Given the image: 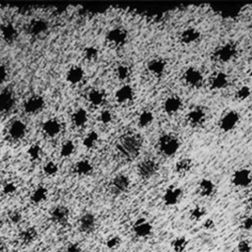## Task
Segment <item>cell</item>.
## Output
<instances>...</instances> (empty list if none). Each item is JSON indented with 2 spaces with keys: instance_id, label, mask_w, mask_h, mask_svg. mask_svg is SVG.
I'll return each mask as SVG.
<instances>
[{
  "instance_id": "obj_53",
  "label": "cell",
  "mask_w": 252,
  "mask_h": 252,
  "mask_svg": "<svg viewBox=\"0 0 252 252\" xmlns=\"http://www.w3.org/2000/svg\"><path fill=\"white\" fill-rule=\"evenodd\" d=\"M6 248H7V246H6L5 241L0 238V252H5Z\"/></svg>"
},
{
  "instance_id": "obj_28",
  "label": "cell",
  "mask_w": 252,
  "mask_h": 252,
  "mask_svg": "<svg viewBox=\"0 0 252 252\" xmlns=\"http://www.w3.org/2000/svg\"><path fill=\"white\" fill-rule=\"evenodd\" d=\"M19 237H20V240L22 241V243H24V244H31V243H32L36 239V237H37V230L33 226H28V227L24 228L20 232Z\"/></svg>"
},
{
  "instance_id": "obj_32",
  "label": "cell",
  "mask_w": 252,
  "mask_h": 252,
  "mask_svg": "<svg viewBox=\"0 0 252 252\" xmlns=\"http://www.w3.org/2000/svg\"><path fill=\"white\" fill-rule=\"evenodd\" d=\"M189 244V240L185 236H177L172 239L170 246L174 252H184Z\"/></svg>"
},
{
  "instance_id": "obj_56",
  "label": "cell",
  "mask_w": 252,
  "mask_h": 252,
  "mask_svg": "<svg viewBox=\"0 0 252 252\" xmlns=\"http://www.w3.org/2000/svg\"><path fill=\"white\" fill-rule=\"evenodd\" d=\"M249 75H250V77H252V67H251L250 70H249Z\"/></svg>"
},
{
  "instance_id": "obj_5",
  "label": "cell",
  "mask_w": 252,
  "mask_h": 252,
  "mask_svg": "<svg viewBox=\"0 0 252 252\" xmlns=\"http://www.w3.org/2000/svg\"><path fill=\"white\" fill-rule=\"evenodd\" d=\"M158 169V164L151 158H147L142 160L138 164V174L144 178V179H149L152 176H154Z\"/></svg>"
},
{
  "instance_id": "obj_19",
  "label": "cell",
  "mask_w": 252,
  "mask_h": 252,
  "mask_svg": "<svg viewBox=\"0 0 252 252\" xmlns=\"http://www.w3.org/2000/svg\"><path fill=\"white\" fill-rule=\"evenodd\" d=\"M48 29V24L45 20L42 19H35L32 20L28 28V32L30 34L33 36H37L43 32H45Z\"/></svg>"
},
{
  "instance_id": "obj_9",
  "label": "cell",
  "mask_w": 252,
  "mask_h": 252,
  "mask_svg": "<svg viewBox=\"0 0 252 252\" xmlns=\"http://www.w3.org/2000/svg\"><path fill=\"white\" fill-rule=\"evenodd\" d=\"M187 123L192 127H199L201 126L206 120V111L201 106H196L192 108L187 116H186Z\"/></svg>"
},
{
  "instance_id": "obj_47",
  "label": "cell",
  "mask_w": 252,
  "mask_h": 252,
  "mask_svg": "<svg viewBox=\"0 0 252 252\" xmlns=\"http://www.w3.org/2000/svg\"><path fill=\"white\" fill-rule=\"evenodd\" d=\"M16 190H17V186L15 185L14 182H6L2 188V191L5 195H12L16 192Z\"/></svg>"
},
{
  "instance_id": "obj_46",
  "label": "cell",
  "mask_w": 252,
  "mask_h": 252,
  "mask_svg": "<svg viewBox=\"0 0 252 252\" xmlns=\"http://www.w3.org/2000/svg\"><path fill=\"white\" fill-rule=\"evenodd\" d=\"M237 251L238 252H251L252 250V246L250 244V242L246 239H242L237 243Z\"/></svg>"
},
{
  "instance_id": "obj_54",
  "label": "cell",
  "mask_w": 252,
  "mask_h": 252,
  "mask_svg": "<svg viewBox=\"0 0 252 252\" xmlns=\"http://www.w3.org/2000/svg\"><path fill=\"white\" fill-rule=\"evenodd\" d=\"M249 206H250V208L252 209V196L249 198Z\"/></svg>"
},
{
  "instance_id": "obj_17",
  "label": "cell",
  "mask_w": 252,
  "mask_h": 252,
  "mask_svg": "<svg viewBox=\"0 0 252 252\" xmlns=\"http://www.w3.org/2000/svg\"><path fill=\"white\" fill-rule=\"evenodd\" d=\"M15 104V95L12 91L4 90L0 92V112L10 111Z\"/></svg>"
},
{
  "instance_id": "obj_29",
  "label": "cell",
  "mask_w": 252,
  "mask_h": 252,
  "mask_svg": "<svg viewBox=\"0 0 252 252\" xmlns=\"http://www.w3.org/2000/svg\"><path fill=\"white\" fill-rule=\"evenodd\" d=\"M193 166V162L188 158H183L179 159L175 164V171L178 175H186L188 172H190L191 168Z\"/></svg>"
},
{
  "instance_id": "obj_49",
  "label": "cell",
  "mask_w": 252,
  "mask_h": 252,
  "mask_svg": "<svg viewBox=\"0 0 252 252\" xmlns=\"http://www.w3.org/2000/svg\"><path fill=\"white\" fill-rule=\"evenodd\" d=\"M66 252H84V249L81 244L77 242H71L67 245Z\"/></svg>"
},
{
  "instance_id": "obj_2",
  "label": "cell",
  "mask_w": 252,
  "mask_h": 252,
  "mask_svg": "<svg viewBox=\"0 0 252 252\" xmlns=\"http://www.w3.org/2000/svg\"><path fill=\"white\" fill-rule=\"evenodd\" d=\"M179 146V140L172 134H163L158 139V150L165 157L174 156Z\"/></svg>"
},
{
  "instance_id": "obj_13",
  "label": "cell",
  "mask_w": 252,
  "mask_h": 252,
  "mask_svg": "<svg viewBox=\"0 0 252 252\" xmlns=\"http://www.w3.org/2000/svg\"><path fill=\"white\" fill-rule=\"evenodd\" d=\"M96 226V219L94 214L86 213L79 220V229L86 234L92 233Z\"/></svg>"
},
{
  "instance_id": "obj_23",
  "label": "cell",
  "mask_w": 252,
  "mask_h": 252,
  "mask_svg": "<svg viewBox=\"0 0 252 252\" xmlns=\"http://www.w3.org/2000/svg\"><path fill=\"white\" fill-rule=\"evenodd\" d=\"M1 34L6 42L12 43L18 37V31L13 24L7 23L1 27Z\"/></svg>"
},
{
  "instance_id": "obj_24",
  "label": "cell",
  "mask_w": 252,
  "mask_h": 252,
  "mask_svg": "<svg viewBox=\"0 0 252 252\" xmlns=\"http://www.w3.org/2000/svg\"><path fill=\"white\" fill-rule=\"evenodd\" d=\"M43 132L49 137L57 136L61 131V124L56 119H48L42 124Z\"/></svg>"
},
{
  "instance_id": "obj_22",
  "label": "cell",
  "mask_w": 252,
  "mask_h": 252,
  "mask_svg": "<svg viewBox=\"0 0 252 252\" xmlns=\"http://www.w3.org/2000/svg\"><path fill=\"white\" fill-rule=\"evenodd\" d=\"M166 63L163 59L155 58L149 61L148 63V70L156 77H161L165 71Z\"/></svg>"
},
{
  "instance_id": "obj_43",
  "label": "cell",
  "mask_w": 252,
  "mask_h": 252,
  "mask_svg": "<svg viewBox=\"0 0 252 252\" xmlns=\"http://www.w3.org/2000/svg\"><path fill=\"white\" fill-rule=\"evenodd\" d=\"M98 55V49L95 46H87L84 49V56L88 60H94Z\"/></svg>"
},
{
  "instance_id": "obj_39",
  "label": "cell",
  "mask_w": 252,
  "mask_h": 252,
  "mask_svg": "<svg viewBox=\"0 0 252 252\" xmlns=\"http://www.w3.org/2000/svg\"><path fill=\"white\" fill-rule=\"evenodd\" d=\"M206 216V209L202 206H196L190 211V219L192 220L198 221L202 220Z\"/></svg>"
},
{
  "instance_id": "obj_37",
  "label": "cell",
  "mask_w": 252,
  "mask_h": 252,
  "mask_svg": "<svg viewBox=\"0 0 252 252\" xmlns=\"http://www.w3.org/2000/svg\"><path fill=\"white\" fill-rule=\"evenodd\" d=\"M98 140V134L94 131H92L87 134V136L83 140V145L87 149H92Z\"/></svg>"
},
{
  "instance_id": "obj_11",
  "label": "cell",
  "mask_w": 252,
  "mask_h": 252,
  "mask_svg": "<svg viewBox=\"0 0 252 252\" xmlns=\"http://www.w3.org/2000/svg\"><path fill=\"white\" fill-rule=\"evenodd\" d=\"M127 36H128V33H127L126 30H124L122 28H115V29L110 30L107 32L106 39L111 44H113L115 46H120L126 42Z\"/></svg>"
},
{
  "instance_id": "obj_48",
  "label": "cell",
  "mask_w": 252,
  "mask_h": 252,
  "mask_svg": "<svg viewBox=\"0 0 252 252\" xmlns=\"http://www.w3.org/2000/svg\"><path fill=\"white\" fill-rule=\"evenodd\" d=\"M99 121L103 124H108L112 120V114L109 110H102L99 114Z\"/></svg>"
},
{
  "instance_id": "obj_36",
  "label": "cell",
  "mask_w": 252,
  "mask_h": 252,
  "mask_svg": "<svg viewBox=\"0 0 252 252\" xmlns=\"http://www.w3.org/2000/svg\"><path fill=\"white\" fill-rule=\"evenodd\" d=\"M121 243H122V240H121L120 236H118L116 234H112L106 238L105 247L110 251H115L120 247Z\"/></svg>"
},
{
  "instance_id": "obj_25",
  "label": "cell",
  "mask_w": 252,
  "mask_h": 252,
  "mask_svg": "<svg viewBox=\"0 0 252 252\" xmlns=\"http://www.w3.org/2000/svg\"><path fill=\"white\" fill-rule=\"evenodd\" d=\"M201 36V33L198 30L194 28H188L184 30L180 34V40L184 44H191L196 42Z\"/></svg>"
},
{
  "instance_id": "obj_34",
  "label": "cell",
  "mask_w": 252,
  "mask_h": 252,
  "mask_svg": "<svg viewBox=\"0 0 252 252\" xmlns=\"http://www.w3.org/2000/svg\"><path fill=\"white\" fill-rule=\"evenodd\" d=\"M154 121V114L151 110H143L138 117V124L141 127H148Z\"/></svg>"
},
{
  "instance_id": "obj_42",
  "label": "cell",
  "mask_w": 252,
  "mask_h": 252,
  "mask_svg": "<svg viewBox=\"0 0 252 252\" xmlns=\"http://www.w3.org/2000/svg\"><path fill=\"white\" fill-rule=\"evenodd\" d=\"M43 171L47 176H53L58 172V165L54 161H48L43 166Z\"/></svg>"
},
{
  "instance_id": "obj_27",
  "label": "cell",
  "mask_w": 252,
  "mask_h": 252,
  "mask_svg": "<svg viewBox=\"0 0 252 252\" xmlns=\"http://www.w3.org/2000/svg\"><path fill=\"white\" fill-rule=\"evenodd\" d=\"M199 194L203 197H210L215 192V184L211 179L204 178L199 182L198 185Z\"/></svg>"
},
{
  "instance_id": "obj_6",
  "label": "cell",
  "mask_w": 252,
  "mask_h": 252,
  "mask_svg": "<svg viewBox=\"0 0 252 252\" xmlns=\"http://www.w3.org/2000/svg\"><path fill=\"white\" fill-rule=\"evenodd\" d=\"M183 79L185 83L191 88H200L203 85V81H204L201 71L194 67H190L186 69L183 75Z\"/></svg>"
},
{
  "instance_id": "obj_38",
  "label": "cell",
  "mask_w": 252,
  "mask_h": 252,
  "mask_svg": "<svg viewBox=\"0 0 252 252\" xmlns=\"http://www.w3.org/2000/svg\"><path fill=\"white\" fill-rule=\"evenodd\" d=\"M75 151V145L72 141L70 140H67L63 143V145L61 146V149H60V155L61 157L63 158H68L70 157Z\"/></svg>"
},
{
  "instance_id": "obj_10",
  "label": "cell",
  "mask_w": 252,
  "mask_h": 252,
  "mask_svg": "<svg viewBox=\"0 0 252 252\" xmlns=\"http://www.w3.org/2000/svg\"><path fill=\"white\" fill-rule=\"evenodd\" d=\"M130 185V179L128 178L127 175L125 174H117L110 183V187L111 190L114 194L116 195H120L123 194L124 192H126L129 188Z\"/></svg>"
},
{
  "instance_id": "obj_33",
  "label": "cell",
  "mask_w": 252,
  "mask_h": 252,
  "mask_svg": "<svg viewBox=\"0 0 252 252\" xmlns=\"http://www.w3.org/2000/svg\"><path fill=\"white\" fill-rule=\"evenodd\" d=\"M75 171L79 175H89L93 171V164L87 159L79 160L75 165Z\"/></svg>"
},
{
  "instance_id": "obj_44",
  "label": "cell",
  "mask_w": 252,
  "mask_h": 252,
  "mask_svg": "<svg viewBox=\"0 0 252 252\" xmlns=\"http://www.w3.org/2000/svg\"><path fill=\"white\" fill-rule=\"evenodd\" d=\"M8 220L13 224H18L22 220V213L18 210H12L8 213Z\"/></svg>"
},
{
  "instance_id": "obj_3",
  "label": "cell",
  "mask_w": 252,
  "mask_h": 252,
  "mask_svg": "<svg viewBox=\"0 0 252 252\" xmlns=\"http://www.w3.org/2000/svg\"><path fill=\"white\" fill-rule=\"evenodd\" d=\"M237 54V47L233 42H226L219 46L213 53V57L216 61L220 63H226L232 60Z\"/></svg>"
},
{
  "instance_id": "obj_30",
  "label": "cell",
  "mask_w": 252,
  "mask_h": 252,
  "mask_svg": "<svg viewBox=\"0 0 252 252\" xmlns=\"http://www.w3.org/2000/svg\"><path fill=\"white\" fill-rule=\"evenodd\" d=\"M47 194H48V192L45 187L38 186L32 191V195H31V201H32V203H33L35 205L40 204L46 200Z\"/></svg>"
},
{
  "instance_id": "obj_26",
  "label": "cell",
  "mask_w": 252,
  "mask_h": 252,
  "mask_svg": "<svg viewBox=\"0 0 252 252\" xmlns=\"http://www.w3.org/2000/svg\"><path fill=\"white\" fill-rule=\"evenodd\" d=\"M84 76H85V73L83 68H81L80 66H73L68 70L66 79L70 84L77 85L84 79Z\"/></svg>"
},
{
  "instance_id": "obj_51",
  "label": "cell",
  "mask_w": 252,
  "mask_h": 252,
  "mask_svg": "<svg viewBox=\"0 0 252 252\" xmlns=\"http://www.w3.org/2000/svg\"><path fill=\"white\" fill-rule=\"evenodd\" d=\"M203 227H204L205 229H207V230H212V229H214V228L216 227V222H215V220H214L213 219L208 218V219H206V220H204V222H203Z\"/></svg>"
},
{
  "instance_id": "obj_45",
  "label": "cell",
  "mask_w": 252,
  "mask_h": 252,
  "mask_svg": "<svg viewBox=\"0 0 252 252\" xmlns=\"http://www.w3.org/2000/svg\"><path fill=\"white\" fill-rule=\"evenodd\" d=\"M130 73H131V71H130L129 67L126 65H119L116 68V75L120 80L127 79L130 76Z\"/></svg>"
},
{
  "instance_id": "obj_16",
  "label": "cell",
  "mask_w": 252,
  "mask_h": 252,
  "mask_svg": "<svg viewBox=\"0 0 252 252\" xmlns=\"http://www.w3.org/2000/svg\"><path fill=\"white\" fill-rule=\"evenodd\" d=\"M69 216H70L69 209L62 205H58L54 207L50 212L51 220L57 224L65 223L68 220Z\"/></svg>"
},
{
  "instance_id": "obj_20",
  "label": "cell",
  "mask_w": 252,
  "mask_h": 252,
  "mask_svg": "<svg viewBox=\"0 0 252 252\" xmlns=\"http://www.w3.org/2000/svg\"><path fill=\"white\" fill-rule=\"evenodd\" d=\"M228 76L223 72L215 73L210 79V87L212 90H220L227 86Z\"/></svg>"
},
{
  "instance_id": "obj_55",
  "label": "cell",
  "mask_w": 252,
  "mask_h": 252,
  "mask_svg": "<svg viewBox=\"0 0 252 252\" xmlns=\"http://www.w3.org/2000/svg\"><path fill=\"white\" fill-rule=\"evenodd\" d=\"M10 252H23L22 250H19V249H14V250H12V251H10Z\"/></svg>"
},
{
  "instance_id": "obj_31",
  "label": "cell",
  "mask_w": 252,
  "mask_h": 252,
  "mask_svg": "<svg viewBox=\"0 0 252 252\" xmlns=\"http://www.w3.org/2000/svg\"><path fill=\"white\" fill-rule=\"evenodd\" d=\"M88 121V113L84 108L77 109L72 115V122L76 127H83Z\"/></svg>"
},
{
  "instance_id": "obj_8",
  "label": "cell",
  "mask_w": 252,
  "mask_h": 252,
  "mask_svg": "<svg viewBox=\"0 0 252 252\" xmlns=\"http://www.w3.org/2000/svg\"><path fill=\"white\" fill-rule=\"evenodd\" d=\"M239 122V114L236 111L230 110L226 112L220 121V128L223 132L232 131Z\"/></svg>"
},
{
  "instance_id": "obj_15",
  "label": "cell",
  "mask_w": 252,
  "mask_h": 252,
  "mask_svg": "<svg viewBox=\"0 0 252 252\" xmlns=\"http://www.w3.org/2000/svg\"><path fill=\"white\" fill-rule=\"evenodd\" d=\"M181 197H182L181 188L176 186H169L165 190L162 196V200L166 206H174L179 203Z\"/></svg>"
},
{
  "instance_id": "obj_18",
  "label": "cell",
  "mask_w": 252,
  "mask_h": 252,
  "mask_svg": "<svg viewBox=\"0 0 252 252\" xmlns=\"http://www.w3.org/2000/svg\"><path fill=\"white\" fill-rule=\"evenodd\" d=\"M181 106H182V100L177 95H170L163 102V110L167 114L176 113L181 108Z\"/></svg>"
},
{
  "instance_id": "obj_40",
  "label": "cell",
  "mask_w": 252,
  "mask_h": 252,
  "mask_svg": "<svg viewBox=\"0 0 252 252\" xmlns=\"http://www.w3.org/2000/svg\"><path fill=\"white\" fill-rule=\"evenodd\" d=\"M251 94V90L248 86H242L235 92V97L238 100H245Z\"/></svg>"
},
{
  "instance_id": "obj_1",
  "label": "cell",
  "mask_w": 252,
  "mask_h": 252,
  "mask_svg": "<svg viewBox=\"0 0 252 252\" xmlns=\"http://www.w3.org/2000/svg\"><path fill=\"white\" fill-rule=\"evenodd\" d=\"M143 140L136 134H126L117 143V150L126 158H135L142 149Z\"/></svg>"
},
{
  "instance_id": "obj_4",
  "label": "cell",
  "mask_w": 252,
  "mask_h": 252,
  "mask_svg": "<svg viewBox=\"0 0 252 252\" xmlns=\"http://www.w3.org/2000/svg\"><path fill=\"white\" fill-rule=\"evenodd\" d=\"M132 229L137 237L147 238L153 232V224L147 219L139 218L134 221Z\"/></svg>"
},
{
  "instance_id": "obj_35",
  "label": "cell",
  "mask_w": 252,
  "mask_h": 252,
  "mask_svg": "<svg viewBox=\"0 0 252 252\" xmlns=\"http://www.w3.org/2000/svg\"><path fill=\"white\" fill-rule=\"evenodd\" d=\"M88 99L93 105H99L104 100V94L99 90H92L88 94Z\"/></svg>"
},
{
  "instance_id": "obj_14",
  "label": "cell",
  "mask_w": 252,
  "mask_h": 252,
  "mask_svg": "<svg viewBox=\"0 0 252 252\" xmlns=\"http://www.w3.org/2000/svg\"><path fill=\"white\" fill-rule=\"evenodd\" d=\"M27 133V125L22 120H15L8 129L9 137L14 141L22 140Z\"/></svg>"
},
{
  "instance_id": "obj_50",
  "label": "cell",
  "mask_w": 252,
  "mask_h": 252,
  "mask_svg": "<svg viewBox=\"0 0 252 252\" xmlns=\"http://www.w3.org/2000/svg\"><path fill=\"white\" fill-rule=\"evenodd\" d=\"M241 225H242V228L245 230L252 229V216H248L244 218L241 222Z\"/></svg>"
},
{
  "instance_id": "obj_7",
  "label": "cell",
  "mask_w": 252,
  "mask_h": 252,
  "mask_svg": "<svg viewBox=\"0 0 252 252\" xmlns=\"http://www.w3.org/2000/svg\"><path fill=\"white\" fill-rule=\"evenodd\" d=\"M252 181V175L251 171L247 168H240L234 171L231 177V182L236 187H247L250 185Z\"/></svg>"
},
{
  "instance_id": "obj_52",
  "label": "cell",
  "mask_w": 252,
  "mask_h": 252,
  "mask_svg": "<svg viewBox=\"0 0 252 252\" xmlns=\"http://www.w3.org/2000/svg\"><path fill=\"white\" fill-rule=\"evenodd\" d=\"M7 69L5 67V65H3L2 63H0V83H3L6 78H7Z\"/></svg>"
},
{
  "instance_id": "obj_21",
  "label": "cell",
  "mask_w": 252,
  "mask_h": 252,
  "mask_svg": "<svg viewBox=\"0 0 252 252\" xmlns=\"http://www.w3.org/2000/svg\"><path fill=\"white\" fill-rule=\"evenodd\" d=\"M115 97L118 102L120 103H126L133 99L134 97V90L129 85H124L120 87L115 94Z\"/></svg>"
},
{
  "instance_id": "obj_41",
  "label": "cell",
  "mask_w": 252,
  "mask_h": 252,
  "mask_svg": "<svg viewBox=\"0 0 252 252\" xmlns=\"http://www.w3.org/2000/svg\"><path fill=\"white\" fill-rule=\"evenodd\" d=\"M41 155V148L38 145H32L28 150V156L32 160H36Z\"/></svg>"
},
{
  "instance_id": "obj_12",
  "label": "cell",
  "mask_w": 252,
  "mask_h": 252,
  "mask_svg": "<svg viewBox=\"0 0 252 252\" xmlns=\"http://www.w3.org/2000/svg\"><path fill=\"white\" fill-rule=\"evenodd\" d=\"M44 106V98L39 94L30 96L24 103V110L27 113L33 114L42 109Z\"/></svg>"
}]
</instances>
